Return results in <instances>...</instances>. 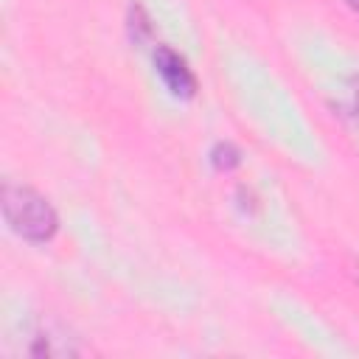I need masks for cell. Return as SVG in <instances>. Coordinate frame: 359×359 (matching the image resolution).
Segmentation results:
<instances>
[{
    "mask_svg": "<svg viewBox=\"0 0 359 359\" xmlns=\"http://www.w3.org/2000/svg\"><path fill=\"white\" fill-rule=\"evenodd\" d=\"M154 67H157L160 79L165 81V87H168L174 95L191 98V95L196 93V79H194L188 62H185L177 50H171L168 45H157V48H154Z\"/></svg>",
    "mask_w": 359,
    "mask_h": 359,
    "instance_id": "2",
    "label": "cell"
},
{
    "mask_svg": "<svg viewBox=\"0 0 359 359\" xmlns=\"http://www.w3.org/2000/svg\"><path fill=\"white\" fill-rule=\"evenodd\" d=\"M345 3H348V6H351L356 14H359V0H345Z\"/></svg>",
    "mask_w": 359,
    "mask_h": 359,
    "instance_id": "4",
    "label": "cell"
},
{
    "mask_svg": "<svg viewBox=\"0 0 359 359\" xmlns=\"http://www.w3.org/2000/svg\"><path fill=\"white\" fill-rule=\"evenodd\" d=\"M210 160L216 168H233V165H238V151L230 143H216L210 151Z\"/></svg>",
    "mask_w": 359,
    "mask_h": 359,
    "instance_id": "3",
    "label": "cell"
},
{
    "mask_svg": "<svg viewBox=\"0 0 359 359\" xmlns=\"http://www.w3.org/2000/svg\"><path fill=\"white\" fill-rule=\"evenodd\" d=\"M3 216L17 236L34 244L53 238L59 227V219L50 202L25 185H3Z\"/></svg>",
    "mask_w": 359,
    "mask_h": 359,
    "instance_id": "1",
    "label": "cell"
}]
</instances>
